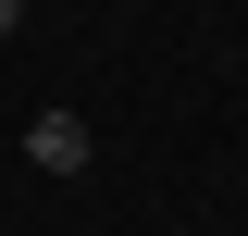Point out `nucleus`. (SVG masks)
<instances>
[{
    "label": "nucleus",
    "mask_w": 248,
    "mask_h": 236,
    "mask_svg": "<svg viewBox=\"0 0 248 236\" xmlns=\"http://www.w3.org/2000/svg\"><path fill=\"white\" fill-rule=\"evenodd\" d=\"M87 149H99L87 112H37V124H25V162H37V174H87Z\"/></svg>",
    "instance_id": "f257e3e1"
}]
</instances>
